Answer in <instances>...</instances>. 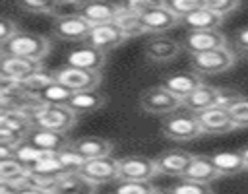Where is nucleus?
<instances>
[{"instance_id": "nucleus-1", "label": "nucleus", "mask_w": 248, "mask_h": 194, "mask_svg": "<svg viewBox=\"0 0 248 194\" xmlns=\"http://www.w3.org/2000/svg\"><path fill=\"white\" fill-rule=\"evenodd\" d=\"M50 50V39L41 33L19 31L6 45H2V56H21L29 60H43Z\"/></svg>"}, {"instance_id": "nucleus-2", "label": "nucleus", "mask_w": 248, "mask_h": 194, "mask_svg": "<svg viewBox=\"0 0 248 194\" xmlns=\"http://www.w3.org/2000/svg\"><path fill=\"white\" fill-rule=\"evenodd\" d=\"M78 114L74 111H70L66 105H43L39 111L33 113V124L37 128H46V130H54V132H62L68 134L76 122H78Z\"/></svg>"}, {"instance_id": "nucleus-3", "label": "nucleus", "mask_w": 248, "mask_h": 194, "mask_svg": "<svg viewBox=\"0 0 248 194\" xmlns=\"http://www.w3.org/2000/svg\"><path fill=\"white\" fill-rule=\"evenodd\" d=\"M161 132L165 138H169L172 142H190L203 134L198 116L188 111L172 113V114L165 116V120L161 124Z\"/></svg>"}, {"instance_id": "nucleus-4", "label": "nucleus", "mask_w": 248, "mask_h": 194, "mask_svg": "<svg viewBox=\"0 0 248 194\" xmlns=\"http://www.w3.org/2000/svg\"><path fill=\"white\" fill-rule=\"evenodd\" d=\"M141 111L149 114H172L182 107V99L170 93L163 83L145 89L140 97Z\"/></svg>"}, {"instance_id": "nucleus-5", "label": "nucleus", "mask_w": 248, "mask_h": 194, "mask_svg": "<svg viewBox=\"0 0 248 194\" xmlns=\"http://www.w3.org/2000/svg\"><path fill=\"white\" fill-rule=\"evenodd\" d=\"M234 62H236V54L232 52V48H229V45L207 52L192 54V66L202 74H221L231 66H234Z\"/></svg>"}, {"instance_id": "nucleus-6", "label": "nucleus", "mask_w": 248, "mask_h": 194, "mask_svg": "<svg viewBox=\"0 0 248 194\" xmlns=\"http://www.w3.org/2000/svg\"><path fill=\"white\" fill-rule=\"evenodd\" d=\"M120 180H151L159 175L157 163L145 155H126L118 159Z\"/></svg>"}, {"instance_id": "nucleus-7", "label": "nucleus", "mask_w": 248, "mask_h": 194, "mask_svg": "<svg viewBox=\"0 0 248 194\" xmlns=\"http://www.w3.org/2000/svg\"><path fill=\"white\" fill-rule=\"evenodd\" d=\"M54 78L58 83L70 87L74 93L85 91V89H95L101 83V72H89V70H81V68L68 66V64L54 70Z\"/></svg>"}, {"instance_id": "nucleus-8", "label": "nucleus", "mask_w": 248, "mask_h": 194, "mask_svg": "<svg viewBox=\"0 0 248 194\" xmlns=\"http://www.w3.org/2000/svg\"><path fill=\"white\" fill-rule=\"evenodd\" d=\"M91 27L93 25L81 14H74V16L56 17L52 25V35L64 41H87Z\"/></svg>"}, {"instance_id": "nucleus-9", "label": "nucleus", "mask_w": 248, "mask_h": 194, "mask_svg": "<svg viewBox=\"0 0 248 194\" xmlns=\"http://www.w3.org/2000/svg\"><path fill=\"white\" fill-rule=\"evenodd\" d=\"M227 47V37L219 29H209V31H188L182 39V48L190 54H200L207 52L213 48Z\"/></svg>"}, {"instance_id": "nucleus-10", "label": "nucleus", "mask_w": 248, "mask_h": 194, "mask_svg": "<svg viewBox=\"0 0 248 194\" xmlns=\"http://www.w3.org/2000/svg\"><path fill=\"white\" fill-rule=\"evenodd\" d=\"M79 173L83 177H87L91 182H95V184L120 178V175H118V159H114L112 155H105V157H97V159H87L83 163V167L79 169Z\"/></svg>"}, {"instance_id": "nucleus-11", "label": "nucleus", "mask_w": 248, "mask_h": 194, "mask_svg": "<svg viewBox=\"0 0 248 194\" xmlns=\"http://www.w3.org/2000/svg\"><path fill=\"white\" fill-rule=\"evenodd\" d=\"M196 116L200 120V126H202L203 134H227V132L236 130V126L231 118V113L225 107L215 105L207 111L198 113Z\"/></svg>"}, {"instance_id": "nucleus-12", "label": "nucleus", "mask_w": 248, "mask_h": 194, "mask_svg": "<svg viewBox=\"0 0 248 194\" xmlns=\"http://www.w3.org/2000/svg\"><path fill=\"white\" fill-rule=\"evenodd\" d=\"M126 39L128 37L114 23H99V25L91 27V33L87 37V45H91L103 52H108V50L120 47Z\"/></svg>"}, {"instance_id": "nucleus-13", "label": "nucleus", "mask_w": 248, "mask_h": 194, "mask_svg": "<svg viewBox=\"0 0 248 194\" xmlns=\"http://www.w3.org/2000/svg\"><path fill=\"white\" fill-rule=\"evenodd\" d=\"M182 50V41L170 39V37H153L145 43V58L155 64H163L169 60H174Z\"/></svg>"}, {"instance_id": "nucleus-14", "label": "nucleus", "mask_w": 248, "mask_h": 194, "mask_svg": "<svg viewBox=\"0 0 248 194\" xmlns=\"http://www.w3.org/2000/svg\"><path fill=\"white\" fill-rule=\"evenodd\" d=\"M194 153L184 151V149H169L163 151L161 155L155 157L159 175H169V177H184L190 163H192Z\"/></svg>"}, {"instance_id": "nucleus-15", "label": "nucleus", "mask_w": 248, "mask_h": 194, "mask_svg": "<svg viewBox=\"0 0 248 194\" xmlns=\"http://www.w3.org/2000/svg\"><path fill=\"white\" fill-rule=\"evenodd\" d=\"M66 64L81 68V70H89V72H101L107 64V52H103L91 45H85V47L70 50Z\"/></svg>"}, {"instance_id": "nucleus-16", "label": "nucleus", "mask_w": 248, "mask_h": 194, "mask_svg": "<svg viewBox=\"0 0 248 194\" xmlns=\"http://www.w3.org/2000/svg\"><path fill=\"white\" fill-rule=\"evenodd\" d=\"M45 70L43 62L39 60H29V58H21V56H2L0 62V76L23 81L27 78H31L33 74Z\"/></svg>"}, {"instance_id": "nucleus-17", "label": "nucleus", "mask_w": 248, "mask_h": 194, "mask_svg": "<svg viewBox=\"0 0 248 194\" xmlns=\"http://www.w3.org/2000/svg\"><path fill=\"white\" fill-rule=\"evenodd\" d=\"M31 146L43 149V151H48V153H60L62 149L70 147L72 142L68 140L66 134L62 132H54V130H46V128H33L27 136V140Z\"/></svg>"}, {"instance_id": "nucleus-18", "label": "nucleus", "mask_w": 248, "mask_h": 194, "mask_svg": "<svg viewBox=\"0 0 248 194\" xmlns=\"http://www.w3.org/2000/svg\"><path fill=\"white\" fill-rule=\"evenodd\" d=\"M107 95L101 93L97 87L95 89H85V91H76L70 101L66 103V107L70 111H74L78 116H83V114H89V113H95L99 111L101 107L107 105Z\"/></svg>"}, {"instance_id": "nucleus-19", "label": "nucleus", "mask_w": 248, "mask_h": 194, "mask_svg": "<svg viewBox=\"0 0 248 194\" xmlns=\"http://www.w3.org/2000/svg\"><path fill=\"white\" fill-rule=\"evenodd\" d=\"M141 21H143V31L155 35V33H165V31L176 27L180 23V17L176 14H172L167 6H163V8H155L147 14H143Z\"/></svg>"}, {"instance_id": "nucleus-20", "label": "nucleus", "mask_w": 248, "mask_h": 194, "mask_svg": "<svg viewBox=\"0 0 248 194\" xmlns=\"http://www.w3.org/2000/svg\"><path fill=\"white\" fill-rule=\"evenodd\" d=\"M97 184L91 182L87 177H83L79 171L66 173L58 178L52 194H95Z\"/></svg>"}, {"instance_id": "nucleus-21", "label": "nucleus", "mask_w": 248, "mask_h": 194, "mask_svg": "<svg viewBox=\"0 0 248 194\" xmlns=\"http://www.w3.org/2000/svg\"><path fill=\"white\" fill-rule=\"evenodd\" d=\"M217 93H219V87H213V85H200L198 89H194L190 95H186L182 99V107L188 111V113H202V111H207L211 107L217 105Z\"/></svg>"}, {"instance_id": "nucleus-22", "label": "nucleus", "mask_w": 248, "mask_h": 194, "mask_svg": "<svg viewBox=\"0 0 248 194\" xmlns=\"http://www.w3.org/2000/svg\"><path fill=\"white\" fill-rule=\"evenodd\" d=\"M182 178L203 182V184H211L213 180L221 178V175H219L217 167L213 165L211 155H194L192 163H190V167H188V171H186V175Z\"/></svg>"}, {"instance_id": "nucleus-23", "label": "nucleus", "mask_w": 248, "mask_h": 194, "mask_svg": "<svg viewBox=\"0 0 248 194\" xmlns=\"http://www.w3.org/2000/svg\"><path fill=\"white\" fill-rule=\"evenodd\" d=\"M116 10H118V4H110L105 0H87L79 14L91 25H99V23H112Z\"/></svg>"}, {"instance_id": "nucleus-24", "label": "nucleus", "mask_w": 248, "mask_h": 194, "mask_svg": "<svg viewBox=\"0 0 248 194\" xmlns=\"http://www.w3.org/2000/svg\"><path fill=\"white\" fill-rule=\"evenodd\" d=\"M163 85H165L170 93H174L176 97L184 99V97L190 95L194 89H198L200 85H203V81H202V78H200V72H178V74L169 76V78L163 81Z\"/></svg>"}, {"instance_id": "nucleus-25", "label": "nucleus", "mask_w": 248, "mask_h": 194, "mask_svg": "<svg viewBox=\"0 0 248 194\" xmlns=\"http://www.w3.org/2000/svg\"><path fill=\"white\" fill-rule=\"evenodd\" d=\"M72 147L85 159H97V157H105L110 155L112 151V142L99 138V136H83L72 142Z\"/></svg>"}, {"instance_id": "nucleus-26", "label": "nucleus", "mask_w": 248, "mask_h": 194, "mask_svg": "<svg viewBox=\"0 0 248 194\" xmlns=\"http://www.w3.org/2000/svg\"><path fill=\"white\" fill-rule=\"evenodd\" d=\"M180 23L188 31H209V29H217L223 23V17L202 6V8L194 10V12H190L188 16H184L180 19Z\"/></svg>"}, {"instance_id": "nucleus-27", "label": "nucleus", "mask_w": 248, "mask_h": 194, "mask_svg": "<svg viewBox=\"0 0 248 194\" xmlns=\"http://www.w3.org/2000/svg\"><path fill=\"white\" fill-rule=\"evenodd\" d=\"M211 159L221 177H232L248 169L240 149L238 151H217L211 155Z\"/></svg>"}, {"instance_id": "nucleus-28", "label": "nucleus", "mask_w": 248, "mask_h": 194, "mask_svg": "<svg viewBox=\"0 0 248 194\" xmlns=\"http://www.w3.org/2000/svg\"><path fill=\"white\" fill-rule=\"evenodd\" d=\"M29 173L31 171L23 163H19L16 157L0 159V182H8L16 188H21L27 184Z\"/></svg>"}, {"instance_id": "nucleus-29", "label": "nucleus", "mask_w": 248, "mask_h": 194, "mask_svg": "<svg viewBox=\"0 0 248 194\" xmlns=\"http://www.w3.org/2000/svg\"><path fill=\"white\" fill-rule=\"evenodd\" d=\"M112 23H114L128 39L145 33V31H143L141 16H140V14H134V12L126 10V8H122L120 4H118V10H116V16H114V21H112Z\"/></svg>"}, {"instance_id": "nucleus-30", "label": "nucleus", "mask_w": 248, "mask_h": 194, "mask_svg": "<svg viewBox=\"0 0 248 194\" xmlns=\"http://www.w3.org/2000/svg\"><path fill=\"white\" fill-rule=\"evenodd\" d=\"M54 81H56L54 72H45V70H41V72L33 74L31 78H27V80H23V81H19V83H21V89H23L25 93H29V95H39V97H41V93H43L48 85H52Z\"/></svg>"}, {"instance_id": "nucleus-31", "label": "nucleus", "mask_w": 248, "mask_h": 194, "mask_svg": "<svg viewBox=\"0 0 248 194\" xmlns=\"http://www.w3.org/2000/svg\"><path fill=\"white\" fill-rule=\"evenodd\" d=\"M29 171H31V173H35V175L52 177V178H60L62 175H66V173H68V171H66V167H64V165H62V161H60L58 153H50L48 157H45L43 161H39L37 165H33Z\"/></svg>"}, {"instance_id": "nucleus-32", "label": "nucleus", "mask_w": 248, "mask_h": 194, "mask_svg": "<svg viewBox=\"0 0 248 194\" xmlns=\"http://www.w3.org/2000/svg\"><path fill=\"white\" fill-rule=\"evenodd\" d=\"M48 155H50L48 151H43V149H39V147L31 146L29 142L19 144V146H17V149H16V153H14V157H16L19 163H23L27 169H31L33 165H37L39 161H43V159H45V157H48Z\"/></svg>"}, {"instance_id": "nucleus-33", "label": "nucleus", "mask_w": 248, "mask_h": 194, "mask_svg": "<svg viewBox=\"0 0 248 194\" xmlns=\"http://www.w3.org/2000/svg\"><path fill=\"white\" fill-rule=\"evenodd\" d=\"M74 95V91L58 81H54L52 85H48L43 93H41V99L48 105H66L70 101V97Z\"/></svg>"}, {"instance_id": "nucleus-34", "label": "nucleus", "mask_w": 248, "mask_h": 194, "mask_svg": "<svg viewBox=\"0 0 248 194\" xmlns=\"http://www.w3.org/2000/svg\"><path fill=\"white\" fill-rule=\"evenodd\" d=\"M153 190L151 180H120L114 194H151Z\"/></svg>"}, {"instance_id": "nucleus-35", "label": "nucleus", "mask_w": 248, "mask_h": 194, "mask_svg": "<svg viewBox=\"0 0 248 194\" xmlns=\"http://www.w3.org/2000/svg\"><path fill=\"white\" fill-rule=\"evenodd\" d=\"M170 190H172V194H213V190H211L209 184L188 180V178L178 180Z\"/></svg>"}, {"instance_id": "nucleus-36", "label": "nucleus", "mask_w": 248, "mask_h": 194, "mask_svg": "<svg viewBox=\"0 0 248 194\" xmlns=\"http://www.w3.org/2000/svg\"><path fill=\"white\" fill-rule=\"evenodd\" d=\"M120 6L130 10V12H134V14L143 16V14H147V12L155 10V8H163L165 0H122Z\"/></svg>"}, {"instance_id": "nucleus-37", "label": "nucleus", "mask_w": 248, "mask_h": 194, "mask_svg": "<svg viewBox=\"0 0 248 194\" xmlns=\"http://www.w3.org/2000/svg\"><path fill=\"white\" fill-rule=\"evenodd\" d=\"M200 2H202L203 8L215 12V14L221 16V17H225V16L231 14V12H234V10L242 4V0H200Z\"/></svg>"}, {"instance_id": "nucleus-38", "label": "nucleus", "mask_w": 248, "mask_h": 194, "mask_svg": "<svg viewBox=\"0 0 248 194\" xmlns=\"http://www.w3.org/2000/svg\"><path fill=\"white\" fill-rule=\"evenodd\" d=\"M58 157H60V161H62V165L66 167V171L68 173H74V171H79L81 167H83V163L87 161L85 157H81L72 146L70 147H66V149H62L60 153H58Z\"/></svg>"}, {"instance_id": "nucleus-39", "label": "nucleus", "mask_w": 248, "mask_h": 194, "mask_svg": "<svg viewBox=\"0 0 248 194\" xmlns=\"http://www.w3.org/2000/svg\"><path fill=\"white\" fill-rule=\"evenodd\" d=\"M229 113L236 128H248V97H240L229 109Z\"/></svg>"}, {"instance_id": "nucleus-40", "label": "nucleus", "mask_w": 248, "mask_h": 194, "mask_svg": "<svg viewBox=\"0 0 248 194\" xmlns=\"http://www.w3.org/2000/svg\"><path fill=\"white\" fill-rule=\"evenodd\" d=\"M165 6H167L172 14H176V16L182 19V17L188 16L190 12L202 8V2H200V0H165Z\"/></svg>"}, {"instance_id": "nucleus-41", "label": "nucleus", "mask_w": 248, "mask_h": 194, "mask_svg": "<svg viewBox=\"0 0 248 194\" xmlns=\"http://www.w3.org/2000/svg\"><path fill=\"white\" fill-rule=\"evenodd\" d=\"M19 4L23 6V10L27 12H35V14H54L56 8V0H19Z\"/></svg>"}, {"instance_id": "nucleus-42", "label": "nucleus", "mask_w": 248, "mask_h": 194, "mask_svg": "<svg viewBox=\"0 0 248 194\" xmlns=\"http://www.w3.org/2000/svg\"><path fill=\"white\" fill-rule=\"evenodd\" d=\"M242 95L231 87H219V93H217V105L219 107H225V109H231Z\"/></svg>"}, {"instance_id": "nucleus-43", "label": "nucleus", "mask_w": 248, "mask_h": 194, "mask_svg": "<svg viewBox=\"0 0 248 194\" xmlns=\"http://www.w3.org/2000/svg\"><path fill=\"white\" fill-rule=\"evenodd\" d=\"M16 33H19V29H17V23L14 21V19H10V17H2V21H0V43L2 45H6Z\"/></svg>"}, {"instance_id": "nucleus-44", "label": "nucleus", "mask_w": 248, "mask_h": 194, "mask_svg": "<svg viewBox=\"0 0 248 194\" xmlns=\"http://www.w3.org/2000/svg\"><path fill=\"white\" fill-rule=\"evenodd\" d=\"M234 43H236V47H238L240 50L248 52V27H242V29L236 31V35H234Z\"/></svg>"}, {"instance_id": "nucleus-45", "label": "nucleus", "mask_w": 248, "mask_h": 194, "mask_svg": "<svg viewBox=\"0 0 248 194\" xmlns=\"http://www.w3.org/2000/svg\"><path fill=\"white\" fill-rule=\"evenodd\" d=\"M17 194H52L50 190H43V188H37V186H29V184H25V186H21L19 188V192Z\"/></svg>"}, {"instance_id": "nucleus-46", "label": "nucleus", "mask_w": 248, "mask_h": 194, "mask_svg": "<svg viewBox=\"0 0 248 194\" xmlns=\"http://www.w3.org/2000/svg\"><path fill=\"white\" fill-rule=\"evenodd\" d=\"M17 192H19V188H16L8 182H0V194H17Z\"/></svg>"}, {"instance_id": "nucleus-47", "label": "nucleus", "mask_w": 248, "mask_h": 194, "mask_svg": "<svg viewBox=\"0 0 248 194\" xmlns=\"http://www.w3.org/2000/svg\"><path fill=\"white\" fill-rule=\"evenodd\" d=\"M240 153H242V157H244V161H246V167H248V146L240 147Z\"/></svg>"}, {"instance_id": "nucleus-48", "label": "nucleus", "mask_w": 248, "mask_h": 194, "mask_svg": "<svg viewBox=\"0 0 248 194\" xmlns=\"http://www.w3.org/2000/svg\"><path fill=\"white\" fill-rule=\"evenodd\" d=\"M151 194H172V190H165V188H155Z\"/></svg>"}]
</instances>
